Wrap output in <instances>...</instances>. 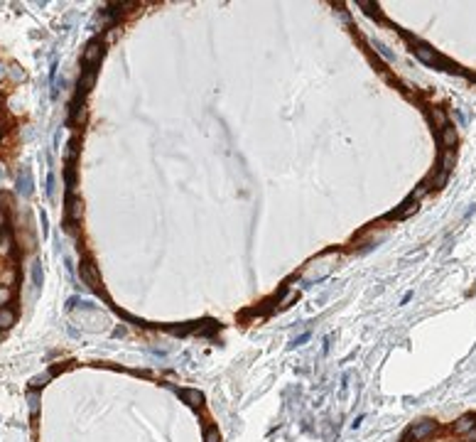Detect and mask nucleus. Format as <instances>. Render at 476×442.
Masks as SVG:
<instances>
[{
  "mask_svg": "<svg viewBox=\"0 0 476 442\" xmlns=\"http://www.w3.org/2000/svg\"><path fill=\"white\" fill-rule=\"evenodd\" d=\"M79 270H81V280H84L89 287L98 290V285H101V275H98V270H96L93 260H91V258H84V260L79 263Z\"/></svg>",
  "mask_w": 476,
  "mask_h": 442,
  "instance_id": "f257e3e1",
  "label": "nucleus"
},
{
  "mask_svg": "<svg viewBox=\"0 0 476 442\" xmlns=\"http://www.w3.org/2000/svg\"><path fill=\"white\" fill-rule=\"evenodd\" d=\"M101 57H103V44H101V39H91L89 44H86V49H84V64H86V69H93L98 62H101Z\"/></svg>",
  "mask_w": 476,
  "mask_h": 442,
  "instance_id": "f03ea898",
  "label": "nucleus"
},
{
  "mask_svg": "<svg viewBox=\"0 0 476 442\" xmlns=\"http://www.w3.org/2000/svg\"><path fill=\"white\" fill-rule=\"evenodd\" d=\"M84 217V202H81V197H69L66 199V219L69 223H79Z\"/></svg>",
  "mask_w": 476,
  "mask_h": 442,
  "instance_id": "7ed1b4c3",
  "label": "nucleus"
},
{
  "mask_svg": "<svg viewBox=\"0 0 476 442\" xmlns=\"http://www.w3.org/2000/svg\"><path fill=\"white\" fill-rule=\"evenodd\" d=\"M32 187H34V182H32V170H30V167H22V172H20V177H17V194L30 197V194H32Z\"/></svg>",
  "mask_w": 476,
  "mask_h": 442,
  "instance_id": "20e7f679",
  "label": "nucleus"
},
{
  "mask_svg": "<svg viewBox=\"0 0 476 442\" xmlns=\"http://www.w3.org/2000/svg\"><path fill=\"white\" fill-rule=\"evenodd\" d=\"M435 430H437V425H435L432 420H422V423L413 425V430H410V438H415V440H425V438H430Z\"/></svg>",
  "mask_w": 476,
  "mask_h": 442,
  "instance_id": "39448f33",
  "label": "nucleus"
},
{
  "mask_svg": "<svg viewBox=\"0 0 476 442\" xmlns=\"http://www.w3.org/2000/svg\"><path fill=\"white\" fill-rule=\"evenodd\" d=\"M415 54H417V59H420V62H425V64H447V62H445V59H440V57H437V54H435L427 44H417V47H415Z\"/></svg>",
  "mask_w": 476,
  "mask_h": 442,
  "instance_id": "423d86ee",
  "label": "nucleus"
},
{
  "mask_svg": "<svg viewBox=\"0 0 476 442\" xmlns=\"http://www.w3.org/2000/svg\"><path fill=\"white\" fill-rule=\"evenodd\" d=\"M179 398H182L184 403H189L192 408H199V406L204 403V396H202V391H197V388H184V391H179Z\"/></svg>",
  "mask_w": 476,
  "mask_h": 442,
  "instance_id": "0eeeda50",
  "label": "nucleus"
},
{
  "mask_svg": "<svg viewBox=\"0 0 476 442\" xmlns=\"http://www.w3.org/2000/svg\"><path fill=\"white\" fill-rule=\"evenodd\" d=\"M413 212H417V199H413V197H410V199H408V202L403 204V209H398V212H390V214H386V219H393V217H395V219H405V217H410Z\"/></svg>",
  "mask_w": 476,
  "mask_h": 442,
  "instance_id": "6e6552de",
  "label": "nucleus"
},
{
  "mask_svg": "<svg viewBox=\"0 0 476 442\" xmlns=\"http://www.w3.org/2000/svg\"><path fill=\"white\" fill-rule=\"evenodd\" d=\"M476 425V418L474 415H462L457 423H454V433L457 435H467V433H472Z\"/></svg>",
  "mask_w": 476,
  "mask_h": 442,
  "instance_id": "1a4fd4ad",
  "label": "nucleus"
},
{
  "mask_svg": "<svg viewBox=\"0 0 476 442\" xmlns=\"http://www.w3.org/2000/svg\"><path fill=\"white\" fill-rule=\"evenodd\" d=\"M93 81H96V69H86V74H84L81 81H79V94H86V91L93 86Z\"/></svg>",
  "mask_w": 476,
  "mask_h": 442,
  "instance_id": "9d476101",
  "label": "nucleus"
},
{
  "mask_svg": "<svg viewBox=\"0 0 476 442\" xmlns=\"http://www.w3.org/2000/svg\"><path fill=\"white\" fill-rule=\"evenodd\" d=\"M454 143H457V130L452 126H445L442 128V145L445 148H454Z\"/></svg>",
  "mask_w": 476,
  "mask_h": 442,
  "instance_id": "9b49d317",
  "label": "nucleus"
},
{
  "mask_svg": "<svg viewBox=\"0 0 476 442\" xmlns=\"http://www.w3.org/2000/svg\"><path fill=\"white\" fill-rule=\"evenodd\" d=\"M12 322H15V312L7 310V307H0V329L12 327Z\"/></svg>",
  "mask_w": 476,
  "mask_h": 442,
  "instance_id": "f8f14e48",
  "label": "nucleus"
},
{
  "mask_svg": "<svg viewBox=\"0 0 476 442\" xmlns=\"http://www.w3.org/2000/svg\"><path fill=\"white\" fill-rule=\"evenodd\" d=\"M12 251V236H10V231H2L0 233V255H7Z\"/></svg>",
  "mask_w": 476,
  "mask_h": 442,
  "instance_id": "ddd939ff",
  "label": "nucleus"
},
{
  "mask_svg": "<svg viewBox=\"0 0 476 442\" xmlns=\"http://www.w3.org/2000/svg\"><path fill=\"white\" fill-rule=\"evenodd\" d=\"M440 165H442V172H447V175H449V172H452V167H454V153H452V150H447V153L442 155V162H440Z\"/></svg>",
  "mask_w": 476,
  "mask_h": 442,
  "instance_id": "4468645a",
  "label": "nucleus"
},
{
  "mask_svg": "<svg viewBox=\"0 0 476 442\" xmlns=\"http://www.w3.org/2000/svg\"><path fill=\"white\" fill-rule=\"evenodd\" d=\"M432 121H435V123H437V128L442 130V128L447 126V116H445V111H442V108H435V111H432Z\"/></svg>",
  "mask_w": 476,
  "mask_h": 442,
  "instance_id": "2eb2a0df",
  "label": "nucleus"
},
{
  "mask_svg": "<svg viewBox=\"0 0 476 442\" xmlns=\"http://www.w3.org/2000/svg\"><path fill=\"white\" fill-rule=\"evenodd\" d=\"M10 300H12V287H7V285H0V307H5Z\"/></svg>",
  "mask_w": 476,
  "mask_h": 442,
  "instance_id": "dca6fc26",
  "label": "nucleus"
},
{
  "mask_svg": "<svg viewBox=\"0 0 476 442\" xmlns=\"http://www.w3.org/2000/svg\"><path fill=\"white\" fill-rule=\"evenodd\" d=\"M371 47H373V49H378V54H381V57H386L388 62H393V54L388 52V47H386V44H381V42H376V39H373V42H371Z\"/></svg>",
  "mask_w": 476,
  "mask_h": 442,
  "instance_id": "f3484780",
  "label": "nucleus"
},
{
  "mask_svg": "<svg viewBox=\"0 0 476 442\" xmlns=\"http://www.w3.org/2000/svg\"><path fill=\"white\" fill-rule=\"evenodd\" d=\"M32 280H34V287L42 285V265H39V263L32 265Z\"/></svg>",
  "mask_w": 476,
  "mask_h": 442,
  "instance_id": "a211bd4d",
  "label": "nucleus"
},
{
  "mask_svg": "<svg viewBox=\"0 0 476 442\" xmlns=\"http://www.w3.org/2000/svg\"><path fill=\"white\" fill-rule=\"evenodd\" d=\"M204 442H221V435H219V430H216V428L207 430V438H204Z\"/></svg>",
  "mask_w": 476,
  "mask_h": 442,
  "instance_id": "6ab92c4d",
  "label": "nucleus"
},
{
  "mask_svg": "<svg viewBox=\"0 0 476 442\" xmlns=\"http://www.w3.org/2000/svg\"><path fill=\"white\" fill-rule=\"evenodd\" d=\"M7 74H10V76H12L15 81H20V79H25V71H22V69H20L17 64H15V66H10V71H7Z\"/></svg>",
  "mask_w": 476,
  "mask_h": 442,
  "instance_id": "aec40b11",
  "label": "nucleus"
},
{
  "mask_svg": "<svg viewBox=\"0 0 476 442\" xmlns=\"http://www.w3.org/2000/svg\"><path fill=\"white\" fill-rule=\"evenodd\" d=\"M447 177H449V175H447V172H440V177H437V180H435V185H437V187H442V185H445V182H447Z\"/></svg>",
  "mask_w": 476,
  "mask_h": 442,
  "instance_id": "412c9836",
  "label": "nucleus"
},
{
  "mask_svg": "<svg viewBox=\"0 0 476 442\" xmlns=\"http://www.w3.org/2000/svg\"><path fill=\"white\" fill-rule=\"evenodd\" d=\"M2 226H5V212L0 209V231H2Z\"/></svg>",
  "mask_w": 476,
  "mask_h": 442,
  "instance_id": "4be33fe9",
  "label": "nucleus"
},
{
  "mask_svg": "<svg viewBox=\"0 0 476 442\" xmlns=\"http://www.w3.org/2000/svg\"><path fill=\"white\" fill-rule=\"evenodd\" d=\"M5 74H7V69H5V66H2V64H0V79H2V76H5Z\"/></svg>",
  "mask_w": 476,
  "mask_h": 442,
  "instance_id": "5701e85b",
  "label": "nucleus"
}]
</instances>
